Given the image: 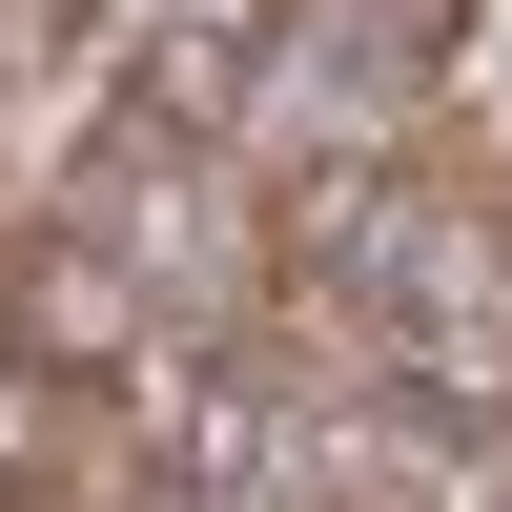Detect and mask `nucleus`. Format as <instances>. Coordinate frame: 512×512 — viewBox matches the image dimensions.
<instances>
[{"label":"nucleus","instance_id":"nucleus-1","mask_svg":"<svg viewBox=\"0 0 512 512\" xmlns=\"http://www.w3.org/2000/svg\"><path fill=\"white\" fill-rule=\"evenodd\" d=\"M41 41H103V0H0V62H41Z\"/></svg>","mask_w":512,"mask_h":512}]
</instances>
